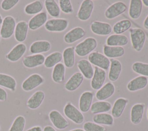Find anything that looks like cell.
I'll use <instances>...</instances> for the list:
<instances>
[{
    "label": "cell",
    "mask_w": 148,
    "mask_h": 131,
    "mask_svg": "<svg viewBox=\"0 0 148 131\" xmlns=\"http://www.w3.org/2000/svg\"><path fill=\"white\" fill-rule=\"evenodd\" d=\"M97 45L98 42L94 38L88 37L76 46L75 51L78 56L83 57L93 52Z\"/></svg>",
    "instance_id": "obj_1"
},
{
    "label": "cell",
    "mask_w": 148,
    "mask_h": 131,
    "mask_svg": "<svg viewBox=\"0 0 148 131\" xmlns=\"http://www.w3.org/2000/svg\"><path fill=\"white\" fill-rule=\"evenodd\" d=\"M130 36L133 48L136 51L140 52L144 46L146 38L144 31L139 28H130Z\"/></svg>",
    "instance_id": "obj_2"
},
{
    "label": "cell",
    "mask_w": 148,
    "mask_h": 131,
    "mask_svg": "<svg viewBox=\"0 0 148 131\" xmlns=\"http://www.w3.org/2000/svg\"><path fill=\"white\" fill-rule=\"evenodd\" d=\"M64 113L75 123L81 124L84 121V117L82 113L71 102H68L64 106Z\"/></svg>",
    "instance_id": "obj_3"
},
{
    "label": "cell",
    "mask_w": 148,
    "mask_h": 131,
    "mask_svg": "<svg viewBox=\"0 0 148 131\" xmlns=\"http://www.w3.org/2000/svg\"><path fill=\"white\" fill-rule=\"evenodd\" d=\"M88 61L96 67L104 70H108L110 67V62L109 58L98 51H93L90 53L88 56Z\"/></svg>",
    "instance_id": "obj_4"
},
{
    "label": "cell",
    "mask_w": 148,
    "mask_h": 131,
    "mask_svg": "<svg viewBox=\"0 0 148 131\" xmlns=\"http://www.w3.org/2000/svg\"><path fill=\"white\" fill-rule=\"evenodd\" d=\"M16 20L13 17L7 16L3 19L0 29L1 38L5 39L10 38L14 33L16 28Z\"/></svg>",
    "instance_id": "obj_5"
},
{
    "label": "cell",
    "mask_w": 148,
    "mask_h": 131,
    "mask_svg": "<svg viewBox=\"0 0 148 131\" xmlns=\"http://www.w3.org/2000/svg\"><path fill=\"white\" fill-rule=\"evenodd\" d=\"M69 24L68 21L65 18H51L47 20L45 24V29L53 32H60L65 31Z\"/></svg>",
    "instance_id": "obj_6"
},
{
    "label": "cell",
    "mask_w": 148,
    "mask_h": 131,
    "mask_svg": "<svg viewBox=\"0 0 148 131\" xmlns=\"http://www.w3.org/2000/svg\"><path fill=\"white\" fill-rule=\"evenodd\" d=\"M127 9V5L123 2L119 1L110 5L105 12V16L109 20H112L124 13Z\"/></svg>",
    "instance_id": "obj_7"
},
{
    "label": "cell",
    "mask_w": 148,
    "mask_h": 131,
    "mask_svg": "<svg viewBox=\"0 0 148 131\" xmlns=\"http://www.w3.org/2000/svg\"><path fill=\"white\" fill-rule=\"evenodd\" d=\"M94 4L91 0H84L80 4L76 17L82 21H86L90 19L94 10Z\"/></svg>",
    "instance_id": "obj_8"
},
{
    "label": "cell",
    "mask_w": 148,
    "mask_h": 131,
    "mask_svg": "<svg viewBox=\"0 0 148 131\" xmlns=\"http://www.w3.org/2000/svg\"><path fill=\"white\" fill-rule=\"evenodd\" d=\"M44 81L45 79L40 74L34 73L28 77L23 82L21 88L24 91H31L42 84Z\"/></svg>",
    "instance_id": "obj_9"
},
{
    "label": "cell",
    "mask_w": 148,
    "mask_h": 131,
    "mask_svg": "<svg viewBox=\"0 0 148 131\" xmlns=\"http://www.w3.org/2000/svg\"><path fill=\"white\" fill-rule=\"evenodd\" d=\"M49 117L53 126L59 130L65 129L69 126L68 121L57 110H51L49 114Z\"/></svg>",
    "instance_id": "obj_10"
},
{
    "label": "cell",
    "mask_w": 148,
    "mask_h": 131,
    "mask_svg": "<svg viewBox=\"0 0 148 131\" xmlns=\"http://www.w3.org/2000/svg\"><path fill=\"white\" fill-rule=\"evenodd\" d=\"M90 29L92 33L100 36L109 35L112 31V27L110 24L99 21L92 22Z\"/></svg>",
    "instance_id": "obj_11"
},
{
    "label": "cell",
    "mask_w": 148,
    "mask_h": 131,
    "mask_svg": "<svg viewBox=\"0 0 148 131\" xmlns=\"http://www.w3.org/2000/svg\"><path fill=\"white\" fill-rule=\"evenodd\" d=\"M106 77V73L105 70L95 66L94 75L91 81V88L94 90L99 89L103 85Z\"/></svg>",
    "instance_id": "obj_12"
},
{
    "label": "cell",
    "mask_w": 148,
    "mask_h": 131,
    "mask_svg": "<svg viewBox=\"0 0 148 131\" xmlns=\"http://www.w3.org/2000/svg\"><path fill=\"white\" fill-rule=\"evenodd\" d=\"M86 35V31L80 27H76L65 33L64 40L68 44H72L83 38Z\"/></svg>",
    "instance_id": "obj_13"
},
{
    "label": "cell",
    "mask_w": 148,
    "mask_h": 131,
    "mask_svg": "<svg viewBox=\"0 0 148 131\" xmlns=\"http://www.w3.org/2000/svg\"><path fill=\"white\" fill-rule=\"evenodd\" d=\"M45 56L42 54H32L25 57L23 60V65L27 68H34L44 63Z\"/></svg>",
    "instance_id": "obj_14"
},
{
    "label": "cell",
    "mask_w": 148,
    "mask_h": 131,
    "mask_svg": "<svg viewBox=\"0 0 148 131\" xmlns=\"http://www.w3.org/2000/svg\"><path fill=\"white\" fill-rule=\"evenodd\" d=\"M115 92V87L111 82L103 85L95 93V97L99 101H105L110 98Z\"/></svg>",
    "instance_id": "obj_15"
},
{
    "label": "cell",
    "mask_w": 148,
    "mask_h": 131,
    "mask_svg": "<svg viewBox=\"0 0 148 131\" xmlns=\"http://www.w3.org/2000/svg\"><path fill=\"white\" fill-rule=\"evenodd\" d=\"M27 47L25 44L20 43L16 44L6 55V58L10 62H16L18 61L25 54Z\"/></svg>",
    "instance_id": "obj_16"
},
{
    "label": "cell",
    "mask_w": 148,
    "mask_h": 131,
    "mask_svg": "<svg viewBox=\"0 0 148 131\" xmlns=\"http://www.w3.org/2000/svg\"><path fill=\"white\" fill-rule=\"evenodd\" d=\"M148 84V78L146 77L139 76L130 80L127 85L129 91L135 92L145 88Z\"/></svg>",
    "instance_id": "obj_17"
},
{
    "label": "cell",
    "mask_w": 148,
    "mask_h": 131,
    "mask_svg": "<svg viewBox=\"0 0 148 131\" xmlns=\"http://www.w3.org/2000/svg\"><path fill=\"white\" fill-rule=\"evenodd\" d=\"M84 77L80 72L73 73L65 84L64 87L68 91H74L76 90L83 83Z\"/></svg>",
    "instance_id": "obj_18"
},
{
    "label": "cell",
    "mask_w": 148,
    "mask_h": 131,
    "mask_svg": "<svg viewBox=\"0 0 148 131\" xmlns=\"http://www.w3.org/2000/svg\"><path fill=\"white\" fill-rule=\"evenodd\" d=\"M94 93L91 91H85L82 93L79 98V106L81 112H88L91 106Z\"/></svg>",
    "instance_id": "obj_19"
},
{
    "label": "cell",
    "mask_w": 148,
    "mask_h": 131,
    "mask_svg": "<svg viewBox=\"0 0 148 131\" xmlns=\"http://www.w3.org/2000/svg\"><path fill=\"white\" fill-rule=\"evenodd\" d=\"M145 104L143 103H136L132 106L130 112V120L134 125H138L142 120Z\"/></svg>",
    "instance_id": "obj_20"
},
{
    "label": "cell",
    "mask_w": 148,
    "mask_h": 131,
    "mask_svg": "<svg viewBox=\"0 0 148 131\" xmlns=\"http://www.w3.org/2000/svg\"><path fill=\"white\" fill-rule=\"evenodd\" d=\"M47 21V14L46 12H42L34 15L28 23V28L32 31L36 30L45 25Z\"/></svg>",
    "instance_id": "obj_21"
},
{
    "label": "cell",
    "mask_w": 148,
    "mask_h": 131,
    "mask_svg": "<svg viewBox=\"0 0 148 131\" xmlns=\"http://www.w3.org/2000/svg\"><path fill=\"white\" fill-rule=\"evenodd\" d=\"M77 66L80 73L86 79H91L94 73V69L91 63L87 59H82L77 62Z\"/></svg>",
    "instance_id": "obj_22"
},
{
    "label": "cell",
    "mask_w": 148,
    "mask_h": 131,
    "mask_svg": "<svg viewBox=\"0 0 148 131\" xmlns=\"http://www.w3.org/2000/svg\"><path fill=\"white\" fill-rule=\"evenodd\" d=\"M45 98V92L42 91L35 92L28 99L27 102V107L31 110H35L39 108L43 103Z\"/></svg>",
    "instance_id": "obj_23"
},
{
    "label": "cell",
    "mask_w": 148,
    "mask_h": 131,
    "mask_svg": "<svg viewBox=\"0 0 148 131\" xmlns=\"http://www.w3.org/2000/svg\"><path fill=\"white\" fill-rule=\"evenodd\" d=\"M110 69L108 74L109 80L111 82L116 81L120 77L122 70V65L121 62L115 59H111Z\"/></svg>",
    "instance_id": "obj_24"
},
{
    "label": "cell",
    "mask_w": 148,
    "mask_h": 131,
    "mask_svg": "<svg viewBox=\"0 0 148 131\" xmlns=\"http://www.w3.org/2000/svg\"><path fill=\"white\" fill-rule=\"evenodd\" d=\"M28 23L25 21H20L17 23L14 30V38L18 42L25 40L28 31Z\"/></svg>",
    "instance_id": "obj_25"
},
{
    "label": "cell",
    "mask_w": 148,
    "mask_h": 131,
    "mask_svg": "<svg viewBox=\"0 0 148 131\" xmlns=\"http://www.w3.org/2000/svg\"><path fill=\"white\" fill-rule=\"evenodd\" d=\"M51 47V43L47 40H37L34 42L29 47V51L34 54L49 51Z\"/></svg>",
    "instance_id": "obj_26"
},
{
    "label": "cell",
    "mask_w": 148,
    "mask_h": 131,
    "mask_svg": "<svg viewBox=\"0 0 148 131\" xmlns=\"http://www.w3.org/2000/svg\"><path fill=\"white\" fill-rule=\"evenodd\" d=\"M128 102V100L124 98H119L115 100L112 107L111 115L113 118H118L121 116Z\"/></svg>",
    "instance_id": "obj_27"
},
{
    "label": "cell",
    "mask_w": 148,
    "mask_h": 131,
    "mask_svg": "<svg viewBox=\"0 0 148 131\" xmlns=\"http://www.w3.org/2000/svg\"><path fill=\"white\" fill-rule=\"evenodd\" d=\"M128 42V38L124 35L112 34L106 39V45L109 46L123 47L127 44Z\"/></svg>",
    "instance_id": "obj_28"
},
{
    "label": "cell",
    "mask_w": 148,
    "mask_h": 131,
    "mask_svg": "<svg viewBox=\"0 0 148 131\" xmlns=\"http://www.w3.org/2000/svg\"><path fill=\"white\" fill-rule=\"evenodd\" d=\"M75 51L73 46L68 47L64 49L62 53L64 65L67 68H72L75 63Z\"/></svg>",
    "instance_id": "obj_29"
},
{
    "label": "cell",
    "mask_w": 148,
    "mask_h": 131,
    "mask_svg": "<svg viewBox=\"0 0 148 131\" xmlns=\"http://www.w3.org/2000/svg\"><path fill=\"white\" fill-rule=\"evenodd\" d=\"M103 52L106 57L113 59L123 56L125 53V50L123 47L104 45L103 47Z\"/></svg>",
    "instance_id": "obj_30"
},
{
    "label": "cell",
    "mask_w": 148,
    "mask_h": 131,
    "mask_svg": "<svg viewBox=\"0 0 148 131\" xmlns=\"http://www.w3.org/2000/svg\"><path fill=\"white\" fill-rule=\"evenodd\" d=\"M142 2L141 0H131L128 14L130 17L133 20H136L141 15L142 10Z\"/></svg>",
    "instance_id": "obj_31"
},
{
    "label": "cell",
    "mask_w": 148,
    "mask_h": 131,
    "mask_svg": "<svg viewBox=\"0 0 148 131\" xmlns=\"http://www.w3.org/2000/svg\"><path fill=\"white\" fill-rule=\"evenodd\" d=\"M65 66L62 63L57 64L53 69L51 78L53 81L58 84L62 83L65 79Z\"/></svg>",
    "instance_id": "obj_32"
},
{
    "label": "cell",
    "mask_w": 148,
    "mask_h": 131,
    "mask_svg": "<svg viewBox=\"0 0 148 131\" xmlns=\"http://www.w3.org/2000/svg\"><path fill=\"white\" fill-rule=\"evenodd\" d=\"M112 104L107 101H97L91 104L90 111L92 114H97L108 112L112 109Z\"/></svg>",
    "instance_id": "obj_33"
},
{
    "label": "cell",
    "mask_w": 148,
    "mask_h": 131,
    "mask_svg": "<svg viewBox=\"0 0 148 131\" xmlns=\"http://www.w3.org/2000/svg\"><path fill=\"white\" fill-rule=\"evenodd\" d=\"M92 120L94 123L99 125L112 126L114 123V118L113 116L106 113L94 114L92 117Z\"/></svg>",
    "instance_id": "obj_34"
},
{
    "label": "cell",
    "mask_w": 148,
    "mask_h": 131,
    "mask_svg": "<svg viewBox=\"0 0 148 131\" xmlns=\"http://www.w3.org/2000/svg\"><path fill=\"white\" fill-rule=\"evenodd\" d=\"M0 86L14 92L16 89L17 83L12 76L4 73H0Z\"/></svg>",
    "instance_id": "obj_35"
},
{
    "label": "cell",
    "mask_w": 148,
    "mask_h": 131,
    "mask_svg": "<svg viewBox=\"0 0 148 131\" xmlns=\"http://www.w3.org/2000/svg\"><path fill=\"white\" fill-rule=\"evenodd\" d=\"M62 59V54L59 51H55L45 58L44 65L47 68L54 67L57 64L60 63Z\"/></svg>",
    "instance_id": "obj_36"
},
{
    "label": "cell",
    "mask_w": 148,
    "mask_h": 131,
    "mask_svg": "<svg viewBox=\"0 0 148 131\" xmlns=\"http://www.w3.org/2000/svg\"><path fill=\"white\" fill-rule=\"evenodd\" d=\"M43 9V3L41 1L37 0L27 4L24 8V12L28 15L37 14Z\"/></svg>",
    "instance_id": "obj_37"
},
{
    "label": "cell",
    "mask_w": 148,
    "mask_h": 131,
    "mask_svg": "<svg viewBox=\"0 0 148 131\" xmlns=\"http://www.w3.org/2000/svg\"><path fill=\"white\" fill-rule=\"evenodd\" d=\"M131 21L128 19H123L116 23L112 28L114 34L120 35L131 28Z\"/></svg>",
    "instance_id": "obj_38"
},
{
    "label": "cell",
    "mask_w": 148,
    "mask_h": 131,
    "mask_svg": "<svg viewBox=\"0 0 148 131\" xmlns=\"http://www.w3.org/2000/svg\"><path fill=\"white\" fill-rule=\"evenodd\" d=\"M45 6L49 14L53 17H58L60 15V8L54 0L45 1Z\"/></svg>",
    "instance_id": "obj_39"
},
{
    "label": "cell",
    "mask_w": 148,
    "mask_h": 131,
    "mask_svg": "<svg viewBox=\"0 0 148 131\" xmlns=\"http://www.w3.org/2000/svg\"><path fill=\"white\" fill-rule=\"evenodd\" d=\"M132 70L140 76L148 77V63L135 62L132 65Z\"/></svg>",
    "instance_id": "obj_40"
},
{
    "label": "cell",
    "mask_w": 148,
    "mask_h": 131,
    "mask_svg": "<svg viewBox=\"0 0 148 131\" xmlns=\"http://www.w3.org/2000/svg\"><path fill=\"white\" fill-rule=\"evenodd\" d=\"M25 125V118L22 115H18L13 121L9 131H23Z\"/></svg>",
    "instance_id": "obj_41"
},
{
    "label": "cell",
    "mask_w": 148,
    "mask_h": 131,
    "mask_svg": "<svg viewBox=\"0 0 148 131\" xmlns=\"http://www.w3.org/2000/svg\"><path fill=\"white\" fill-rule=\"evenodd\" d=\"M83 129L85 131H106V129L104 126L90 121L84 123Z\"/></svg>",
    "instance_id": "obj_42"
},
{
    "label": "cell",
    "mask_w": 148,
    "mask_h": 131,
    "mask_svg": "<svg viewBox=\"0 0 148 131\" xmlns=\"http://www.w3.org/2000/svg\"><path fill=\"white\" fill-rule=\"evenodd\" d=\"M59 7L60 10L66 14H70L73 12L72 5L69 0H60Z\"/></svg>",
    "instance_id": "obj_43"
},
{
    "label": "cell",
    "mask_w": 148,
    "mask_h": 131,
    "mask_svg": "<svg viewBox=\"0 0 148 131\" xmlns=\"http://www.w3.org/2000/svg\"><path fill=\"white\" fill-rule=\"evenodd\" d=\"M18 2V0H3L1 3V7L3 10L8 11L14 8Z\"/></svg>",
    "instance_id": "obj_44"
},
{
    "label": "cell",
    "mask_w": 148,
    "mask_h": 131,
    "mask_svg": "<svg viewBox=\"0 0 148 131\" xmlns=\"http://www.w3.org/2000/svg\"><path fill=\"white\" fill-rule=\"evenodd\" d=\"M8 98V93L6 91L0 87V101L5 102L7 100Z\"/></svg>",
    "instance_id": "obj_45"
},
{
    "label": "cell",
    "mask_w": 148,
    "mask_h": 131,
    "mask_svg": "<svg viewBox=\"0 0 148 131\" xmlns=\"http://www.w3.org/2000/svg\"><path fill=\"white\" fill-rule=\"evenodd\" d=\"M26 131H43V130L40 126H35L27 129Z\"/></svg>",
    "instance_id": "obj_46"
},
{
    "label": "cell",
    "mask_w": 148,
    "mask_h": 131,
    "mask_svg": "<svg viewBox=\"0 0 148 131\" xmlns=\"http://www.w3.org/2000/svg\"><path fill=\"white\" fill-rule=\"evenodd\" d=\"M43 131H57V130L51 126L47 125L44 127Z\"/></svg>",
    "instance_id": "obj_47"
},
{
    "label": "cell",
    "mask_w": 148,
    "mask_h": 131,
    "mask_svg": "<svg viewBox=\"0 0 148 131\" xmlns=\"http://www.w3.org/2000/svg\"><path fill=\"white\" fill-rule=\"evenodd\" d=\"M143 27L145 29H148V15L147 16V17H146L143 21Z\"/></svg>",
    "instance_id": "obj_48"
},
{
    "label": "cell",
    "mask_w": 148,
    "mask_h": 131,
    "mask_svg": "<svg viewBox=\"0 0 148 131\" xmlns=\"http://www.w3.org/2000/svg\"><path fill=\"white\" fill-rule=\"evenodd\" d=\"M142 4H143L145 6L148 7V0H142Z\"/></svg>",
    "instance_id": "obj_49"
},
{
    "label": "cell",
    "mask_w": 148,
    "mask_h": 131,
    "mask_svg": "<svg viewBox=\"0 0 148 131\" xmlns=\"http://www.w3.org/2000/svg\"><path fill=\"white\" fill-rule=\"evenodd\" d=\"M69 131H85L84 129H81V128H76V129H74L72 130H71Z\"/></svg>",
    "instance_id": "obj_50"
},
{
    "label": "cell",
    "mask_w": 148,
    "mask_h": 131,
    "mask_svg": "<svg viewBox=\"0 0 148 131\" xmlns=\"http://www.w3.org/2000/svg\"><path fill=\"white\" fill-rule=\"evenodd\" d=\"M2 21H3V18H2V16H1V15L0 14V25L2 24Z\"/></svg>",
    "instance_id": "obj_51"
},
{
    "label": "cell",
    "mask_w": 148,
    "mask_h": 131,
    "mask_svg": "<svg viewBox=\"0 0 148 131\" xmlns=\"http://www.w3.org/2000/svg\"><path fill=\"white\" fill-rule=\"evenodd\" d=\"M147 118L148 119V108H147Z\"/></svg>",
    "instance_id": "obj_52"
},
{
    "label": "cell",
    "mask_w": 148,
    "mask_h": 131,
    "mask_svg": "<svg viewBox=\"0 0 148 131\" xmlns=\"http://www.w3.org/2000/svg\"><path fill=\"white\" fill-rule=\"evenodd\" d=\"M1 35H0V40H1Z\"/></svg>",
    "instance_id": "obj_53"
},
{
    "label": "cell",
    "mask_w": 148,
    "mask_h": 131,
    "mask_svg": "<svg viewBox=\"0 0 148 131\" xmlns=\"http://www.w3.org/2000/svg\"><path fill=\"white\" fill-rule=\"evenodd\" d=\"M0 130H1V126H0Z\"/></svg>",
    "instance_id": "obj_54"
}]
</instances>
